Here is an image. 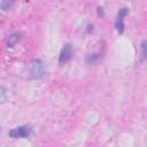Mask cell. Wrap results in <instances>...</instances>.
I'll use <instances>...</instances> for the list:
<instances>
[{
  "label": "cell",
  "mask_w": 147,
  "mask_h": 147,
  "mask_svg": "<svg viewBox=\"0 0 147 147\" xmlns=\"http://www.w3.org/2000/svg\"><path fill=\"white\" fill-rule=\"evenodd\" d=\"M127 8L126 7H123L118 10V14H117V18H116V23H115V26H116V30L119 32V33H123L124 31V17L127 15Z\"/></svg>",
  "instance_id": "cell-3"
},
{
  "label": "cell",
  "mask_w": 147,
  "mask_h": 147,
  "mask_svg": "<svg viewBox=\"0 0 147 147\" xmlns=\"http://www.w3.org/2000/svg\"><path fill=\"white\" fill-rule=\"evenodd\" d=\"M11 5H13L11 1H1L0 2V8L2 10H7V9H9L11 7Z\"/></svg>",
  "instance_id": "cell-7"
},
{
  "label": "cell",
  "mask_w": 147,
  "mask_h": 147,
  "mask_svg": "<svg viewBox=\"0 0 147 147\" xmlns=\"http://www.w3.org/2000/svg\"><path fill=\"white\" fill-rule=\"evenodd\" d=\"M28 72H29V77L31 79H40L44 77L45 70H44V65L42 62L38 59L31 60L28 64Z\"/></svg>",
  "instance_id": "cell-1"
},
{
  "label": "cell",
  "mask_w": 147,
  "mask_h": 147,
  "mask_svg": "<svg viewBox=\"0 0 147 147\" xmlns=\"http://www.w3.org/2000/svg\"><path fill=\"white\" fill-rule=\"evenodd\" d=\"M71 55H72V46H71L70 44L64 45V47L62 48V51H61V53H60L59 62H60L61 64L67 63V62L71 59Z\"/></svg>",
  "instance_id": "cell-4"
},
{
  "label": "cell",
  "mask_w": 147,
  "mask_h": 147,
  "mask_svg": "<svg viewBox=\"0 0 147 147\" xmlns=\"http://www.w3.org/2000/svg\"><path fill=\"white\" fill-rule=\"evenodd\" d=\"M20 38H21L20 33H14V34L9 36V38L7 39V45H8L9 47H13V46H15V44H16V42L20 40Z\"/></svg>",
  "instance_id": "cell-5"
},
{
  "label": "cell",
  "mask_w": 147,
  "mask_h": 147,
  "mask_svg": "<svg viewBox=\"0 0 147 147\" xmlns=\"http://www.w3.org/2000/svg\"><path fill=\"white\" fill-rule=\"evenodd\" d=\"M31 133V126L30 125H22L18 127H15L9 131V136L11 138H25L30 136Z\"/></svg>",
  "instance_id": "cell-2"
},
{
  "label": "cell",
  "mask_w": 147,
  "mask_h": 147,
  "mask_svg": "<svg viewBox=\"0 0 147 147\" xmlns=\"http://www.w3.org/2000/svg\"><path fill=\"white\" fill-rule=\"evenodd\" d=\"M7 99V90L3 86H0V102H3Z\"/></svg>",
  "instance_id": "cell-6"
},
{
  "label": "cell",
  "mask_w": 147,
  "mask_h": 147,
  "mask_svg": "<svg viewBox=\"0 0 147 147\" xmlns=\"http://www.w3.org/2000/svg\"><path fill=\"white\" fill-rule=\"evenodd\" d=\"M146 57V41H142L141 44V60H145Z\"/></svg>",
  "instance_id": "cell-8"
}]
</instances>
